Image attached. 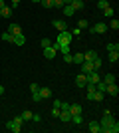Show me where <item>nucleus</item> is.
Wrapping results in <instances>:
<instances>
[{
	"label": "nucleus",
	"instance_id": "obj_42",
	"mask_svg": "<svg viewBox=\"0 0 119 133\" xmlns=\"http://www.w3.org/2000/svg\"><path fill=\"white\" fill-rule=\"evenodd\" d=\"M60 109L62 111H69V103H64L62 101V103H60Z\"/></svg>",
	"mask_w": 119,
	"mask_h": 133
},
{
	"label": "nucleus",
	"instance_id": "obj_27",
	"mask_svg": "<svg viewBox=\"0 0 119 133\" xmlns=\"http://www.w3.org/2000/svg\"><path fill=\"white\" fill-rule=\"evenodd\" d=\"M78 28H81V30H87V28H89V22L81 18V20H79V22H78Z\"/></svg>",
	"mask_w": 119,
	"mask_h": 133
},
{
	"label": "nucleus",
	"instance_id": "obj_33",
	"mask_svg": "<svg viewBox=\"0 0 119 133\" xmlns=\"http://www.w3.org/2000/svg\"><path fill=\"white\" fill-rule=\"evenodd\" d=\"M12 121L16 123V125H20V127H22V125H24V119H22V117H20V115H16V117H14V119H12Z\"/></svg>",
	"mask_w": 119,
	"mask_h": 133
},
{
	"label": "nucleus",
	"instance_id": "obj_5",
	"mask_svg": "<svg viewBox=\"0 0 119 133\" xmlns=\"http://www.w3.org/2000/svg\"><path fill=\"white\" fill-rule=\"evenodd\" d=\"M52 26L56 28L58 32H64V30H68V24L64 22V20H52Z\"/></svg>",
	"mask_w": 119,
	"mask_h": 133
},
{
	"label": "nucleus",
	"instance_id": "obj_9",
	"mask_svg": "<svg viewBox=\"0 0 119 133\" xmlns=\"http://www.w3.org/2000/svg\"><path fill=\"white\" fill-rule=\"evenodd\" d=\"M69 113L72 115H78V113H83V107L79 103H69Z\"/></svg>",
	"mask_w": 119,
	"mask_h": 133
},
{
	"label": "nucleus",
	"instance_id": "obj_20",
	"mask_svg": "<svg viewBox=\"0 0 119 133\" xmlns=\"http://www.w3.org/2000/svg\"><path fill=\"white\" fill-rule=\"evenodd\" d=\"M32 115H34V113H32V111H28V109H24V111H22V115H20V117H22L24 121H32Z\"/></svg>",
	"mask_w": 119,
	"mask_h": 133
},
{
	"label": "nucleus",
	"instance_id": "obj_6",
	"mask_svg": "<svg viewBox=\"0 0 119 133\" xmlns=\"http://www.w3.org/2000/svg\"><path fill=\"white\" fill-rule=\"evenodd\" d=\"M85 83H87V74H79L75 78V85L78 88H85Z\"/></svg>",
	"mask_w": 119,
	"mask_h": 133
},
{
	"label": "nucleus",
	"instance_id": "obj_12",
	"mask_svg": "<svg viewBox=\"0 0 119 133\" xmlns=\"http://www.w3.org/2000/svg\"><path fill=\"white\" fill-rule=\"evenodd\" d=\"M8 32H10L12 36H18V34H22V28H20V24H10V26H8Z\"/></svg>",
	"mask_w": 119,
	"mask_h": 133
},
{
	"label": "nucleus",
	"instance_id": "obj_38",
	"mask_svg": "<svg viewBox=\"0 0 119 133\" xmlns=\"http://www.w3.org/2000/svg\"><path fill=\"white\" fill-rule=\"evenodd\" d=\"M60 111H62L60 107H56V105H54V109H52V117H60Z\"/></svg>",
	"mask_w": 119,
	"mask_h": 133
},
{
	"label": "nucleus",
	"instance_id": "obj_2",
	"mask_svg": "<svg viewBox=\"0 0 119 133\" xmlns=\"http://www.w3.org/2000/svg\"><path fill=\"white\" fill-rule=\"evenodd\" d=\"M87 30H89L91 34H105L109 28H107V24H105V22H97V24H93V26H89Z\"/></svg>",
	"mask_w": 119,
	"mask_h": 133
},
{
	"label": "nucleus",
	"instance_id": "obj_21",
	"mask_svg": "<svg viewBox=\"0 0 119 133\" xmlns=\"http://www.w3.org/2000/svg\"><path fill=\"white\" fill-rule=\"evenodd\" d=\"M101 82L103 83H115V76H113V74H107L105 78H101Z\"/></svg>",
	"mask_w": 119,
	"mask_h": 133
},
{
	"label": "nucleus",
	"instance_id": "obj_25",
	"mask_svg": "<svg viewBox=\"0 0 119 133\" xmlns=\"http://www.w3.org/2000/svg\"><path fill=\"white\" fill-rule=\"evenodd\" d=\"M107 28H111V30H119V20H117V18H113V20L107 24Z\"/></svg>",
	"mask_w": 119,
	"mask_h": 133
},
{
	"label": "nucleus",
	"instance_id": "obj_40",
	"mask_svg": "<svg viewBox=\"0 0 119 133\" xmlns=\"http://www.w3.org/2000/svg\"><path fill=\"white\" fill-rule=\"evenodd\" d=\"M54 8H64V0H54Z\"/></svg>",
	"mask_w": 119,
	"mask_h": 133
},
{
	"label": "nucleus",
	"instance_id": "obj_28",
	"mask_svg": "<svg viewBox=\"0 0 119 133\" xmlns=\"http://www.w3.org/2000/svg\"><path fill=\"white\" fill-rule=\"evenodd\" d=\"M72 58H74V64H81L83 62V54H74Z\"/></svg>",
	"mask_w": 119,
	"mask_h": 133
},
{
	"label": "nucleus",
	"instance_id": "obj_23",
	"mask_svg": "<svg viewBox=\"0 0 119 133\" xmlns=\"http://www.w3.org/2000/svg\"><path fill=\"white\" fill-rule=\"evenodd\" d=\"M117 60H119V52H109V62L117 64Z\"/></svg>",
	"mask_w": 119,
	"mask_h": 133
},
{
	"label": "nucleus",
	"instance_id": "obj_18",
	"mask_svg": "<svg viewBox=\"0 0 119 133\" xmlns=\"http://www.w3.org/2000/svg\"><path fill=\"white\" fill-rule=\"evenodd\" d=\"M95 56H97V52H95V50H87V52H85V54H83V60L91 62V60H93V58H95Z\"/></svg>",
	"mask_w": 119,
	"mask_h": 133
},
{
	"label": "nucleus",
	"instance_id": "obj_24",
	"mask_svg": "<svg viewBox=\"0 0 119 133\" xmlns=\"http://www.w3.org/2000/svg\"><path fill=\"white\" fill-rule=\"evenodd\" d=\"M40 4L44 6L46 10H50V8H54V0H42V2H40Z\"/></svg>",
	"mask_w": 119,
	"mask_h": 133
},
{
	"label": "nucleus",
	"instance_id": "obj_1",
	"mask_svg": "<svg viewBox=\"0 0 119 133\" xmlns=\"http://www.w3.org/2000/svg\"><path fill=\"white\" fill-rule=\"evenodd\" d=\"M72 38H74L72 32H69V30H64V32L58 34V38H56L54 44H56V46H69V44H72Z\"/></svg>",
	"mask_w": 119,
	"mask_h": 133
},
{
	"label": "nucleus",
	"instance_id": "obj_35",
	"mask_svg": "<svg viewBox=\"0 0 119 133\" xmlns=\"http://www.w3.org/2000/svg\"><path fill=\"white\" fill-rule=\"evenodd\" d=\"M103 14H105V16H113L115 12H113V8H111V6H107V8L103 10Z\"/></svg>",
	"mask_w": 119,
	"mask_h": 133
},
{
	"label": "nucleus",
	"instance_id": "obj_19",
	"mask_svg": "<svg viewBox=\"0 0 119 133\" xmlns=\"http://www.w3.org/2000/svg\"><path fill=\"white\" fill-rule=\"evenodd\" d=\"M91 66H93V70H99V68H101V58L95 56V58L91 60Z\"/></svg>",
	"mask_w": 119,
	"mask_h": 133
},
{
	"label": "nucleus",
	"instance_id": "obj_8",
	"mask_svg": "<svg viewBox=\"0 0 119 133\" xmlns=\"http://www.w3.org/2000/svg\"><path fill=\"white\" fill-rule=\"evenodd\" d=\"M105 94H109V95H117L119 94V88H117V83H107V88H105Z\"/></svg>",
	"mask_w": 119,
	"mask_h": 133
},
{
	"label": "nucleus",
	"instance_id": "obj_15",
	"mask_svg": "<svg viewBox=\"0 0 119 133\" xmlns=\"http://www.w3.org/2000/svg\"><path fill=\"white\" fill-rule=\"evenodd\" d=\"M12 44H16V46H24V44H26V38H24V34H18V36H14Z\"/></svg>",
	"mask_w": 119,
	"mask_h": 133
},
{
	"label": "nucleus",
	"instance_id": "obj_36",
	"mask_svg": "<svg viewBox=\"0 0 119 133\" xmlns=\"http://www.w3.org/2000/svg\"><path fill=\"white\" fill-rule=\"evenodd\" d=\"M69 32H72V36H79V34L83 32V30H81V28H78V26H75L74 30H69Z\"/></svg>",
	"mask_w": 119,
	"mask_h": 133
},
{
	"label": "nucleus",
	"instance_id": "obj_48",
	"mask_svg": "<svg viewBox=\"0 0 119 133\" xmlns=\"http://www.w3.org/2000/svg\"><path fill=\"white\" fill-rule=\"evenodd\" d=\"M32 2H36V4H40V2H42V0H32Z\"/></svg>",
	"mask_w": 119,
	"mask_h": 133
},
{
	"label": "nucleus",
	"instance_id": "obj_7",
	"mask_svg": "<svg viewBox=\"0 0 119 133\" xmlns=\"http://www.w3.org/2000/svg\"><path fill=\"white\" fill-rule=\"evenodd\" d=\"M79 66H81V74H91L93 72V66H91V62H87V60H83Z\"/></svg>",
	"mask_w": 119,
	"mask_h": 133
},
{
	"label": "nucleus",
	"instance_id": "obj_14",
	"mask_svg": "<svg viewBox=\"0 0 119 133\" xmlns=\"http://www.w3.org/2000/svg\"><path fill=\"white\" fill-rule=\"evenodd\" d=\"M60 121H64V123H69L72 121V113L69 111H60V117H58Z\"/></svg>",
	"mask_w": 119,
	"mask_h": 133
},
{
	"label": "nucleus",
	"instance_id": "obj_34",
	"mask_svg": "<svg viewBox=\"0 0 119 133\" xmlns=\"http://www.w3.org/2000/svg\"><path fill=\"white\" fill-rule=\"evenodd\" d=\"M72 121L79 125V123H81V113H78V115H72Z\"/></svg>",
	"mask_w": 119,
	"mask_h": 133
},
{
	"label": "nucleus",
	"instance_id": "obj_29",
	"mask_svg": "<svg viewBox=\"0 0 119 133\" xmlns=\"http://www.w3.org/2000/svg\"><path fill=\"white\" fill-rule=\"evenodd\" d=\"M107 6H109V2H107V0H99V2H97V8H99V10H105Z\"/></svg>",
	"mask_w": 119,
	"mask_h": 133
},
{
	"label": "nucleus",
	"instance_id": "obj_32",
	"mask_svg": "<svg viewBox=\"0 0 119 133\" xmlns=\"http://www.w3.org/2000/svg\"><path fill=\"white\" fill-rule=\"evenodd\" d=\"M64 62H66V64H74V58H72V54H64Z\"/></svg>",
	"mask_w": 119,
	"mask_h": 133
},
{
	"label": "nucleus",
	"instance_id": "obj_11",
	"mask_svg": "<svg viewBox=\"0 0 119 133\" xmlns=\"http://www.w3.org/2000/svg\"><path fill=\"white\" fill-rule=\"evenodd\" d=\"M12 12H14V10H12V8H10V6H2V8H0V18H2V16H4V18H10L12 16Z\"/></svg>",
	"mask_w": 119,
	"mask_h": 133
},
{
	"label": "nucleus",
	"instance_id": "obj_3",
	"mask_svg": "<svg viewBox=\"0 0 119 133\" xmlns=\"http://www.w3.org/2000/svg\"><path fill=\"white\" fill-rule=\"evenodd\" d=\"M56 54H58V50L54 48V44H52L50 48H44V58H46V60H54Z\"/></svg>",
	"mask_w": 119,
	"mask_h": 133
},
{
	"label": "nucleus",
	"instance_id": "obj_44",
	"mask_svg": "<svg viewBox=\"0 0 119 133\" xmlns=\"http://www.w3.org/2000/svg\"><path fill=\"white\" fill-rule=\"evenodd\" d=\"M40 119H42V117H40V115H38V113H34V115H32V121H36V123H38V121H40Z\"/></svg>",
	"mask_w": 119,
	"mask_h": 133
},
{
	"label": "nucleus",
	"instance_id": "obj_4",
	"mask_svg": "<svg viewBox=\"0 0 119 133\" xmlns=\"http://www.w3.org/2000/svg\"><path fill=\"white\" fill-rule=\"evenodd\" d=\"M103 97H105V94L103 91H91V94H87V99H93V101H103Z\"/></svg>",
	"mask_w": 119,
	"mask_h": 133
},
{
	"label": "nucleus",
	"instance_id": "obj_22",
	"mask_svg": "<svg viewBox=\"0 0 119 133\" xmlns=\"http://www.w3.org/2000/svg\"><path fill=\"white\" fill-rule=\"evenodd\" d=\"M72 8H74V10H81V8H83V0H74V2H72Z\"/></svg>",
	"mask_w": 119,
	"mask_h": 133
},
{
	"label": "nucleus",
	"instance_id": "obj_30",
	"mask_svg": "<svg viewBox=\"0 0 119 133\" xmlns=\"http://www.w3.org/2000/svg\"><path fill=\"white\" fill-rule=\"evenodd\" d=\"M107 52H119V44H107Z\"/></svg>",
	"mask_w": 119,
	"mask_h": 133
},
{
	"label": "nucleus",
	"instance_id": "obj_17",
	"mask_svg": "<svg viewBox=\"0 0 119 133\" xmlns=\"http://www.w3.org/2000/svg\"><path fill=\"white\" fill-rule=\"evenodd\" d=\"M62 10H64V14H66V16H74V14H75V10L72 8V4H64Z\"/></svg>",
	"mask_w": 119,
	"mask_h": 133
},
{
	"label": "nucleus",
	"instance_id": "obj_26",
	"mask_svg": "<svg viewBox=\"0 0 119 133\" xmlns=\"http://www.w3.org/2000/svg\"><path fill=\"white\" fill-rule=\"evenodd\" d=\"M117 131H119V123H117V121H115L113 125H111V127H107V129H105V133H117Z\"/></svg>",
	"mask_w": 119,
	"mask_h": 133
},
{
	"label": "nucleus",
	"instance_id": "obj_46",
	"mask_svg": "<svg viewBox=\"0 0 119 133\" xmlns=\"http://www.w3.org/2000/svg\"><path fill=\"white\" fill-rule=\"evenodd\" d=\"M4 94V85H0V95Z\"/></svg>",
	"mask_w": 119,
	"mask_h": 133
},
{
	"label": "nucleus",
	"instance_id": "obj_45",
	"mask_svg": "<svg viewBox=\"0 0 119 133\" xmlns=\"http://www.w3.org/2000/svg\"><path fill=\"white\" fill-rule=\"evenodd\" d=\"M72 2H74V0H64V4H72Z\"/></svg>",
	"mask_w": 119,
	"mask_h": 133
},
{
	"label": "nucleus",
	"instance_id": "obj_39",
	"mask_svg": "<svg viewBox=\"0 0 119 133\" xmlns=\"http://www.w3.org/2000/svg\"><path fill=\"white\" fill-rule=\"evenodd\" d=\"M30 91H32V94L40 91V85H38V83H32V85H30Z\"/></svg>",
	"mask_w": 119,
	"mask_h": 133
},
{
	"label": "nucleus",
	"instance_id": "obj_43",
	"mask_svg": "<svg viewBox=\"0 0 119 133\" xmlns=\"http://www.w3.org/2000/svg\"><path fill=\"white\" fill-rule=\"evenodd\" d=\"M18 4H20V0H12V4H10V8H12V10H14V8H16Z\"/></svg>",
	"mask_w": 119,
	"mask_h": 133
},
{
	"label": "nucleus",
	"instance_id": "obj_47",
	"mask_svg": "<svg viewBox=\"0 0 119 133\" xmlns=\"http://www.w3.org/2000/svg\"><path fill=\"white\" fill-rule=\"evenodd\" d=\"M2 6H4V0H0V8H2Z\"/></svg>",
	"mask_w": 119,
	"mask_h": 133
},
{
	"label": "nucleus",
	"instance_id": "obj_10",
	"mask_svg": "<svg viewBox=\"0 0 119 133\" xmlns=\"http://www.w3.org/2000/svg\"><path fill=\"white\" fill-rule=\"evenodd\" d=\"M4 127L8 129V131H12V133H20V131H22V127H20V125H16L14 121H8Z\"/></svg>",
	"mask_w": 119,
	"mask_h": 133
},
{
	"label": "nucleus",
	"instance_id": "obj_37",
	"mask_svg": "<svg viewBox=\"0 0 119 133\" xmlns=\"http://www.w3.org/2000/svg\"><path fill=\"white\" fill-rule=\"evenodd\" d=\"M50 46H52L50 40H48V38H42V48H50Z\"/></svg>",
	"mask_w": 119,
	"mask_h": 133
},
{
	"label": "nucleus",
	"instance_id": "obj_41",
	"mask_svg": "<svg viewBox=\"0 0 119 133\" xmlns=\"http://www.w3.org/2000/svg\"><path fill=\"white\" fill-rule=\"evenodd\" d=\"M32 99L38 103V101H42V97H40V91H36V94H32Z\"/></svg>",
	"mask_w": 119,
	"mask_h": 133
},
{
	"label": "nucleus",
	"instance_id": "obj_16",
	"mask_svg": "<svg viewBox=\"0 0 119 133\" xmlns=\"http://www.w3.org/2000/svg\"><path fill=\"white\" fill-rule=\"evenodd\" d=\"M40 97H42V99H46V97H52V89L50 88H40Z\"/></svg>",
	"mask_w": 119,
	"mask_h": 133
},
{
	"label": "nucleus",
	"instance_id": "obj_31",
	"mask_svg": "<svg viewBox=\"0 0 119 133\" xmlns=\"http://www.w3.org/2000/svg\"><path fill=\"white\" fill-rule=\"evenodd\" d=\"M2 40H4V42H12V40H14V36H12L10 32H4V34H2Z\"/></svg>",
	"mask_w": 119,
	"mask_h": 133
},
{
	"label": "nucleus",
	"instance_id": "obj_13",
	"mask_svg": "<svg viewBox=\"0 0 119 133\" xmlns=\"http://www.w3.org/2000/svg\"><path fill=\"white\" fill-rule=\"evenodd\" d=\"M87 129H89L91 133H101V125H99V121H91L89 125H87Z\"/></svg>",
	"mask_w": 119,
	"mask_h": 133
}]
</instances>
